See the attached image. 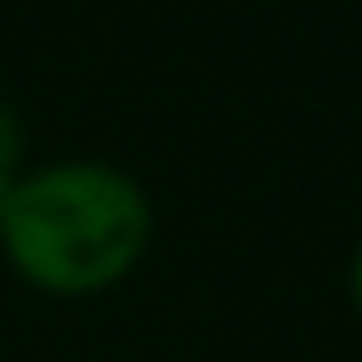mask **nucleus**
Listing matches in <instances>:
<instances>
[{
  "label": "nucleus",
  "mask_w": 362,
  "mask_h": 362,
  "mask_svg": "<svg viewBox=\"0 0 362 362\" xmlns=\"http://www.w3.org/2000/svg\"><path fill=\"white\" fill-rule=\"evenodd\" d=\"M153 238V204L136 175L62 158L23 170L0 209V249L11 272L45 294H102L136 272Z\"/></svg>",
  "instance_id": "f257e3e1"
},
{
  "label": "nucleus",
  "mask_w": 362,
  "mask_h": 362,
  "mask_svg": "<svg viewBox=\"0 0 362 362\" xmlns=\"http://www.w3.org/2000/svg\"><path fill=\"white\" fill-rule=\"evenodd\" d=\"M351 300H356V311H362V243H356V260H351Z\"/></svg>",
  "instance_id": "7ed1b4c3"
},
{
  "label": "nucleus",
  "mask_w": 362,
  "mask_h": 362,
  "mask_svg": "<svg viewBox=\"0 0 362 362\" xmlns=\"http://www.w3.org/2000/svg\"><path fill=\"white\" fill-rule=\"evenodd\" d=\"M17 181H23V119L0 96V209H6V198H11Z\"/></svg>",
  "instance_id": "f03ea898"
}]
</instances>
